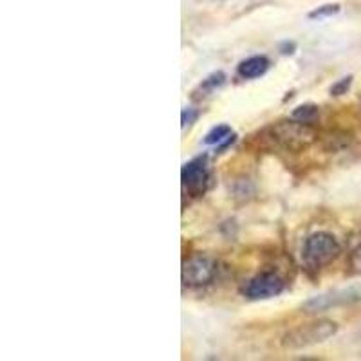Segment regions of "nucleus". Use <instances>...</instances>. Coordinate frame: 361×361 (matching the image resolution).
I'll return each mask as SVG.
<instances>
[{"label":"nucleus","mask_w":361,"mask_h":361,"mask_svg":"<svg viewBox=\"0 0 361 361\" xmlns=\"http://www.w3.org/2000/svg\"><path fill=\"white\" fill-rule=\"evenodd\" d=\"M180 179H183V188L197 197V195H202L208 188L209 183V172L208 166H206V159L202 157H197V159H192L190 163H186L180 170Z\"/></svg>","instance_id":"6"},{"label":"nucleus","mask_w":361,"mask_h":361,"mask_svg":"<svg viewBox=\"0 0 361 361\" xmlns=\"http://www.w3.org/2000/svg\"><path fill=\"white\" fill-rule=\"evenodd\" d=\"M336 13H340V6L338 4H325V6H320L318 9H314V11L309 13V18H318V20H322V18H329L333 17V15H336Z\"/></svg>","instance_id":"11"},{"label":"nucleus","mask_w":361,"mask_h":361,"mask_svg":"<svg viewBox=\"0 0 361 361\" xmlns=\"http://www.w3.org/2000/svg\"><path fill=\"white\" fill-rule=\"evenodd\" d=\"M361 295L356 291V289H347V291H334V293H327V295H320V296H312L302 305L305 312H324L329 311V309L338 307V305H345L350 304V302H356L360 300Z\"/></svg>","instance_id":"7"},{"label":"nucleus","mask_w":361,"mask_h":361,"mask_svg":"<svg viewBox=\"0 0 361 361\" xmlns=\"http://www.w3.org/2000/svg\"><path fill=\"white\" fill-rule=\"evenodd\" d=\"M267 137L276 147L298 152V150H304L309 145L314 143L318 132L312 128V125L302 123L296 119H288V121H279V123L267 128Z\"/></svg>","instance_id":"1"},{"label":"nucleus","mask_w":361,"mask_h":361,"mask_svg":"<svg viewBox=\"0 0 361 361\" xmlns=\"http://www.w3.org/2000/svg\"><path fill=\"white\" fill-rule=\"evenodd\" d=\"M217 271V260H214L212 257H204V255H195L183 262L180 276H183V283L186 288H204L214 282Z\"/></svg>","instance_id":"4"},{"label":"nucleus","mask_w":361,"mask_h":361,"mask_svg":"<svg viewBox=\"0 0 361 361\" xmlns=\"http://www.w3.org/2000/svg\"><path fill=\"white\" fill-rule=\"evenodd\" d=\"M350 85H353V76L341 78L340 82H336L333 87H331V94H333V96L347 94V90L350 89Z\"/></svg>","instance_id":"14"},{"label":"nucleus","mask_w":361,"mask_h":361,"mask_svg":"<svg viewBox=\"0 0 361 361\" xmlns=\"http://www.w3.org/2000/svg\"><path fill=\"white\" fill-rule=\"evenodd\" d=\"M320 116V109L312 105V103H307V105H300L293 111V119L296 121H302V123L312 125L316 121V118Z\"/></svg>","instance_id":"9"},{"label":"nucleus","mask_w":361,"mask_h":361,"mask_svg":"<svg viewBox=\"0 0 361 361\" xmlns=\"http://www.w3.org/2000/svg\"><path fill=\"white\" fill-rule=\"evenodd\" d=\"M195 119H197V112L193 111V109L183 111V127H186V125H192Z\"/></svg>","instance_id":"15"},{"label":"nucleus","mask_w":361,"mask_h":361,"mask_svg":"<svg viewBox=\"0 0 361 361\" xmlns=\"http://www.w3.org/2000/svg\"><path fill=\"white\" fill-rule=\"evenodd\" d=\"M231 134H233V132H231V127H228V125H217V127H214L208 134H206L204 145H221L222 141L228 140Z\"/></svg>","instance_id":"10"},{"label":"nucleus","mask_w":361,"mask_h":361,"mask_svg":"<svg viewBox=\"0 0 361 361\" xmlns=\"http://www.w3.org/2000/svg\"><path fill=\"white\" fill-rule=\"evenodd\" d=\"M269 60L266 56H250L246 58L244 62L238 63V76L244 80H253V78H260L264 74L267 73L269 69Z\"/></svg>","instance_id":"8"},{"label":"nucleus","mask_w":361,"mask_h":361,"mask_svg":"<svg viewBox=\"0 0 361 361\" xmlns=\"http://www.w3.org/2000/svg\"><path fill=\"white\" fill-rule=\"evenodd\" d=\"M283 288H286V282H283L282 276L276 275L275 271H264V273H259L257 276L247 280L243 293L250 300H269L279 296L283 291Z\"/></svg>","instance_id":"5"},{"label":"nucleus","mask_w":361,"mask_h":361,"mask_svg":"<svg viewBox=\"0 0 361 361\" xmlns=\"http://www.w3.org/2000/svg\"><path fill=\"white\" fill-rule=\"evenodd\" d=\"M338 333V324L333 320H316L302 324L283 334L282 345L288 349H304L327 341Z\"/></svg>","instance_id":"2"},{"label":"nucleus","mask_w":361,"mask_h":361,"mask_svg":"<svg viewBox=\"0 0 361 361\" xmlns=\"http://www.w3.org/2000/svg\"><path fill=\"white\" fill-rule=\"evenodd\" d=\"M349 273L350 275H361V244H357L349 255Z\"/></svg>","instance_id":"12"},{"label":"nucleus","mask_w":361,"mask_h":361,"mask_svg":"<svg viewBox=\"0 0 361 361\" xmlns=\"http://www.w3.org/2000/svg\"><path fill=\"white\" fill-rule=\"evenodd\" d=\"M341 253V246L336 240V237L325 231H318L305 238L304 251H302V259L305 266L311 269H322L324 266L331 264L338 259Z\"/></svg>","instance_id":"3"},{"label":"nucleus","mask_w":361,"mask_h":361,"mask_svg":"<svg viewBox=\"0 0 361 361\" xmlns=\"http://www.w3.org/2000/svg\"><path fill=\"white\" fill-rule=\"evenodd\" d=\"M224 80H226L224 73H221V71H219V73H214V74H212V76H208V78H206L204 82H202L201 89L214 90V89H217V87H221L222 83H224Z\"/></svg>","instance_id":"13"}]
</instances>
